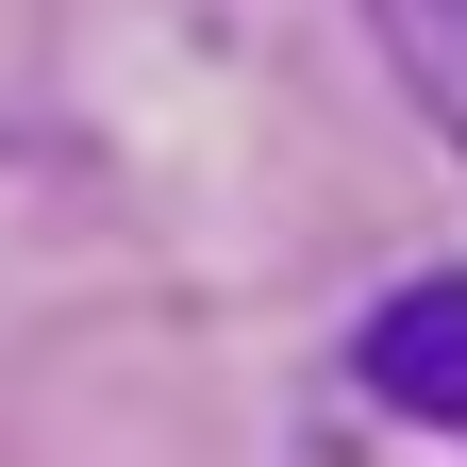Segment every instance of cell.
<instances>
[{
    "instance_id": "2",
    "label": "cell",
    "mask_w": 467,
    "mask_h": 467,
    "mask_svg": "<svg viewBox=\"0 0 467 467\" xmlns=\"http://www.w3.org/2000/svg\"><path fill=\"white\" fill-rule=\"evenodd\" d=\"M368 34H384V67H400V100H418L434 134L467 150V0H368Z\"/></svg>"
},
{
    "instance_id": "1",
    "label": "cell",
    "mask_w": 467,
    "mask_h": 467,
    "mask_svg": "<svg viewBox=\"0 0 467 467\" xmlns=\"http://www.w3.org/2000/svg\"><path fill=\"white\" fill-rule=\"evenodd\" d=\"M350 400L434 434V451H467V267H418V284H384L350 317Z\"/></svg>"
}]
</instances>
